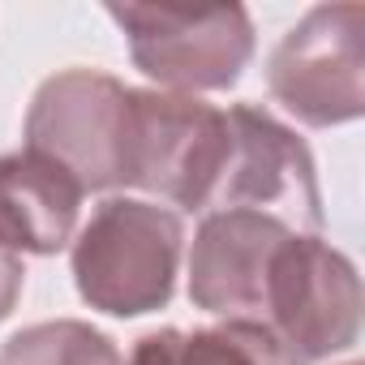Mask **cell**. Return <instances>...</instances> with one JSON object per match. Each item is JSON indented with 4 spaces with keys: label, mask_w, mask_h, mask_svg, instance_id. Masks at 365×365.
<instances>
[{
    "label": "cell",
    "mask_w": 365,
    "mask_h": 365,
    "mask_svg": "<svg viewBox=\"0 0 365 365\" xmlns=\"http://www.w3.org/2000/svg\"><path fill=\"white\" fill-rule=\"evenodd\" d=\"M185 220L146 198H103L69 245L78 297L112 318H142L172 301Z\"/></svg>",
    "instance_id": "cell-1"
},
{
    "label": "cell",
    "mask_w": 365,
    "mask_h": 365,
    "mask_svg": "<svg viewBox=\"0 0 365 365\" xmlns=\"http://www.w3.org/2000/svg\"><path fill=\"white\" fill-rule=\"evenodd\" d=\"M232 155L228 108L155 86L129 91V172L125 190H142L146 202L168 211L207 215L220 198Z\"/></svg>",
    "instance_id": "cell-2"
},
{
    "label": "cell",
    "mask_w": 365,
    "mask_h": 365,
    "mask_svg": "<svg viewBox=\"0 0 365 365\" xmlns=\"http://www.w3.org/2000/svg\"><path fill=\"white\" fill-rule=\"evenodd\" d=\"M254 322L292 365H322L361 339V275L322 232H292L275 245Z\"/></svg>",
    "instance_id": "cell-3"
},
{
    "label": "cell",
    "mask_w": 365,
    "mask_h": 365,
    "mask_svg": "<svg viewBox=\"0 0 365 365\" xmlns=\"http://www.w3.org/2000/svg\"><path fill=\"white\" fill-rule=\"evenodd\" d=\"M108 18L129 43V61L172 95H211L241 82L258 35L241 5L172 9V5H108Z\"/></svg>",
    "instance_id": "cell-4"
},
{
    "label": "cell",
    "mask_w": 365,
    "mask_h": 365,
    "mask_svg": "<svg viewBox=\"0 0 365 365\" xmlns=\"http://www.w3.org/2000/svg\"><path fill=\"white\" fill-rule=\"evenodd\" d=\"M129 91L103 69L52 73L26 108V150L61 163L82 194L125 190L129 172Z\"/></svg>",
    "instance_id": "cell-5"
},
{
    "label": "cell",
    "mask_w": 365,
    "mask_h": 365,
    "mask_svg": "<svg viewBox=\"0 0 365 365\" xmlns=\"http://www.w3.org/2000/svg\"><path fill=\"white\" fill-rule=\"evenodd\" d=\"M365 5H314L267 56L271 99L309 129L348 125L365 112Z\"/></svg>",
    "instance_id": "cell-6"
},
{
    "label": "cell",
    "mask_w": 365,
    "mask_h": 365,
    "mask_svg": "<svg viewBox=\"0 0 365 365\" xmlns=\"http://www.w3.org/2000/svg\"><path fill=\"white\" fill-rule=\"evenodd\" d=\"M228 129L232 155L211 211H258L297 232H322V190L305 138L258 103H232Z\"/></svg>",
    "instance_id": "cell-7"
},
{
    "label": "cell",
    "mask_w": 365,
    "mask_h": 365,
    "mask_svg": "<svg viewBox=\"0 0 365 365\" xmlns=\"http://www.w3.org/2000/svg\"><path fill=\"white\" fill-rule=\"evenodd\" d=\"M284 220L258 211H211L198 220L190 245V301L211 318L254 322L267 262L284 237H292Z\"/></svg>",
    "instance_id": "cell-8"
},
{
    "label": "cell",
    "mask_w": 365,
    "mask_h": 365,
    "mask_svg": "<svg viewBox=\"0 0 365 365\" xmlns=\"http://www.w3.org/2000/svg\"><path fill=\"white\" fill-rule=\"evenodd\" d=\"M82 185L39 150L0 155V245L22 254H61L82 228Z\"/></svg>",
    "instance_id": "cell-9"
},
{
    "label": "cell",
    "mask_w": 365,
    "mask_h": 365,
    "mask_svg": "<svg viewBox=\"0 0 365 365\" xmlns=\"http://www.w3.org/2000/svg\"><path fill=\"white\" fill-rule=\"evenodd\" d=\"M125 365H292L288 352L258 322H211V327H159L133 339Z\"/></svg>",
    "instance_id": "cell-10"
},
{
    "label": "cell",
    "mask_w": 365,
    "mask_h": 365,
    "mask_svg": "<svg viewBox=\"0 0 365 365\" xmlns=\"http://www.w3.org/2000/svg\"><path fill=\"white\" fill-rule=\"evenodd\" d=\"M0 365H125L112 335L82 318L31 322L0 344Z\"/></svg>",
    "instance_id": "cell-11"
},
{
    "label": "cell",
    "mask_w": 365,
    "mask_h": 365,
    "mask_svg": "<svg viewBox=\"0 0 365 365\" xmlns=\"http://www.w3.org/2000/svg\"><path fill=\"white\" fill-rule=\"evenodd\" d=\"M22 288H26V267H22V258H18L14 250L0 245V322L18 309Z\"/></svg>",
    "instance_id": "cell-12"
},
{
    "label": "cell",
    "mask_w": 365,
    "mask_h": 365,
    "mask_svg": "<svg viewBox=\"0 0 365 365\" xmlns=\"http://www.w3.org/2000/svg\"><path fill=\"white\" fill-rule=\"evenodd\" d=\"M344 365H361V361H344Z\"/></svg>",
    "instance_id": "cell-13"
}]
</instances>
